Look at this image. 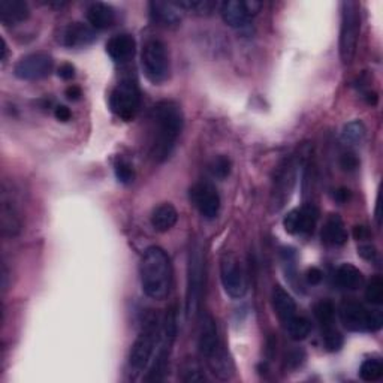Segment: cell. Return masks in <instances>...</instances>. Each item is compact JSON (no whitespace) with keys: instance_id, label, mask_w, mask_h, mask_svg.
Returning <instances> with one entry per match:
<instances>
[{"instance_id":"cell-41","label":"cell","mask_w":383,"mask_h":383,"mask_svg":"<svg viewBox=\"0 0 383 383\" xmlns=\"http://www.w3.org/2000/svg\"><path fill=\"white\" fill-rule=\"evenodd\" d=\"M306 279H307V282L310 284H319L322 282V279H323V272L316 267H311L306 272Z\"/></svg>"},{"instance_id":"cell-20","label":"cell","mask_w":383,"mask_h":383,"mask_svg":"<svg viewBox=\"0 0 383 383\" xmlns=\"http://www.w3.org/2000/svg\"><path fill=\"white\" fill-rule=\"evenodd\" d=\"M347 238H349V235H347L346 226L340 215L329 214L322 230V241L329 246L340 247L347 243Z\"/></svg>"},{"instance_id":"cell-35","label":"cell","mask_w":383,"mask_h":383,"mask_svg":"<svg viewBox=\"0 0 383 383\" xmlns=\"http://www.w3.org/2000/svg\"><path fill=\"white\" fill-rule=\"evenodd\" d=\"M365 299L373 306H380L383 303V280L380 277H375L368 283L365 289Z\"/></svg>"},{"instance_id":"cell-5","label":"cell","mask_w":383,"mask_h":383,"mask_svg":"<svg viewBox=\"0 0 383 383\" xmlns=\"http://www.w3.org/2000/svg\"><path fill=\"white\" fill-rule=\"evenodd\" d=\"M359 32H361V12L353 0L341 4V27H340V57L344 65H349L358 48Z\"/></svg>"},{"instance_id":"cell-37","label":"cell","mask_w":383,"mask_h":383,"mask_svg":"<svg viewBox=\"0 0 383 383\" xmlns=\"http://www.w3.org/2000/svg\"><path fill=\"white\" fill-rule=\"evenodd\" d=\"M340 166L343 168L344 171L352 172L359 166V161L353 153H344V154H341V158H340Z\"/></svg>"},{"instance_id":"cell-40","label":"cell","mask_w":383,"mask_h":383,"mask_svg":"<svg viewBox=\"0 0 383 383\" xmlns=\"http://www.w3.org/2000/svg\"><path fill=\"white\" fill-rule=\"evenodd\" d=\"M54 115H56V118L58 120V122H63V123L69 122V120L72 118L70 110H69L68 106H65V105H57L54 108Z\"/></svg>"},{"instance_id":"cell-45","label":"cell","mask_w":383,"mask_h":383,"mask_svg":"<svg viewBox=\"0 0 383 383\" xmlns=\"http://www.w3.org/2000/svg\"><path fill=\"white\" fill-rule=\"evenodd\" d=\"M65 94H66V98L69 101H78L82 96V92H81V89L78 86H69L66 89V92H65Z\"/></svg>"},{"instance_id":"cell-25","label":"cell","mask_w":383,"mask_h":383,"mask_svg":"<svg viewBox=\"0 0 383 383\" xmlns=\"http://www.w3.org/2000/svg\"><path fill=\"white\" fill-rule=\"evenodd\" d=\"M178 220V213L172 203L166 202L162 206L156 207L151 213V226L154 231L158 232H168L171 231Z\"/></svg>"},{"instance_id":"cell-28","label":"cell","mask_w":383,"mask_h":383,"mask_svg":"<svg viewBox=\"0 0 383 383\" xmlns=\"http://www.w3.org/2000/svg\"><path fill=\"white\" fill-rule=\"evenodd\" d=\"M364 138H365V126L363 122H359V120L347 123L341 132V139L346 144H351V146L361 144Z\"/></svg>"},{"instance_id":"cell-14","label":"cell","mask_w":383,"mask_h":383,"mask_svg":"<svg viewBox=\"0 0 383 383\" xmlns=\"http://www.w3.org/2000/svg\"><path fill=\"white\" fill-rule=\"evenodd\" d=\"M198 346L199 352L203 358H210L218 352L223 346L219 337L218 325H215V320L211 315L206 313L201 316L199 320V334H198Z\"/></svg>"},{"instance_id":"cell-27","label":"cell","mask_w":383,"mask_h":383,"mask_svg":"<svg viewBox=\"0 0 383 383\" xmlns=\"http://www.w3.org/2000/svg\"><path fill=\"white\" fill-rule=\"evenodd\" d=\"M283 327H284L287 335H289L292 340L301 341V340L307 339V335L310 334L311 323H310V320L307 318L295 315L292 319H289L286 323H283Z\"/></svg>"},{"instance_id":"cell-34","label":"cell","mask_w":383,"mask_h":383,"mask_svg":"<svg viewBox=\"0 0 383 383\" xmlns=\"http://www.w3.org/2000/svg\"><path fill=\"white\" fill-rule=\"evenodd\" d=\"M114 172L117 180L122 184H130L134 183L135 180V170L134 166H132L125 159H118L114 165Z\"/></svg>"},{"instance_id":"cell-2","label":"cell","mask_w":383,"mask_h":383,"mask_svg":"<svg viewBox=\"0 0 383 383\" xmlns=\"http://www.w3.org/2000/svg\"><path fill=\"white\" fill-rule=\"evenodd\" d=\"M142 291L156 301L168 298L172 287V265L166 251L159 246H151L144 251L139 263Z\"/></svg>"},{"instance_id":"cell-47","label":"cell","mask_w":383,"mask_h":383,"mask_svg":"<svg viewBox=\"0 0 383 383\" xmlns=\"http://www.w3.org/2000/svg\"><path fill=\"white\" fill-rule=\"evenodd\" d=\"M0 50H2V62L5 63L6 58H8V45H6V41L5 38H0Z\"/></svg>"},{"instance_id":"cell-6","label":"cell","mask_w":383,"mask_h":383,"mask_svg":"<svg viewBox=\"0 0 383 383\" xmlns=\"http://www.w3.org/2000/svg\"><path fill=\"white\" fill-rule=\"evenodd\" d=\"M141 65L147 80L153 84H162L170 77V54L166 45L161 41L151 38L142 46Z\"/></svg>"},{"instance_id":"cell-22","label":"cell","mask_w":383,"mask_h":383,"mask_svg":"<svg viewBox=\"0 0 383 383\" xmlns=\"http://www.w3.org/2000/svg\"><path fill=\"white\" fill-rule=\"evenodd\" d=\"M87 20L94 30H105L115 23V12L110 5L96 2L87 8Z\"/></svg>"},{"instance_id":"cell-24","label":"cell","mask_w":383,"mask_h":383,"mask_svg":"<svg viewBox=\"0 0 383 383\" xmlns=\"http://www.w3.org/2000/svg\"><path fill=\"white\" fill-rule=\"evenodd\" d=\"M206 361H207V365H208L211 373L218 379H220V380L232 379V376L235 373L234 363H232V359L230 358V355H227V352L225 351L223 346L214 355L207 358Z\"/></svg>"},{"instance_id":"cell-33","label":"cell","mask_w":383,"mask_h":383,"mask_svg":"<svg viewBox=\"0 0 383 383\" xmlns=\"http://www.w3.org/2000/svg\"><path fill=\"white\" fill-rule=\"evenodd\" d=\"M231 170H232V162L230 158H226V156H218V158H214L210 163L211 175L219 180H225L231 174Z\"/></svg>"},{"instance_id":"cell-15","label":"cell","mask_w":383,"mask_h":383,"mask_svg":"<svg viewBox=\"0 0 383 383\" xmlns=\"http://www.w3.org/2000/svg\"><path fill=\"white\" fill-rule=\"evenodd\" d=\"M58 41L66 48H84L96 41V32L84 23H70L60 30Z\"/></svg>"},{"instance_id":"cell-10","label":"cell","mask_w":383,"mask_h":383,"mask_svg":"<svg viewBox=\"0 0 383 383\" xmlns=\"http://www.w3.org/2000/svg\"><path fill=\"white\" fill-rule=\"evenodd\" d=\"M54 60L48 53H32L21 57L14 66V75L23 81L44 80L51 75Z\"/></svg>"},{"instance_id":"cell-44","label":"cell","mask_w":383,"mask_h":383,"mask_svg":"<svg viewBox=\"0 0 383 383\" xmlns=\"http://www.w3.org/2000/svg\"><path fill=\"white\" fill-rule=\"evenodd\" d=\"M335 201L340 202V203H344L351 199V190L347 189V187H340L337 192H335V195H334Z\"/></svg>"},{"instance_id":"cell-42","label":"cell","mask_w":383,"mask_h":383,"mask_svg":"<svg viewBox=\"0 0 383 383\" xmlns=\"http://www.w3.org/2000/svg\"><path fill=\"white\" fill-rule=\"evenodd\" d=\"M303 358H304V353L301 351H292L289 355H287L286 363L291 367H298L299 364H301Z\"/></svg>"},{"instance_id":"cell-4","label":"cell","mask_w":383,"mask_h":383,"mask_svg":"<svg viewBox=\"0 0 383 383\" xmlns=\"http://www.w3.org/2000/svg\"><path fill=\"white\" fill-rule=\"evenodd\" d=\"M161 325L162 323L158 315H150L142 325L135 343L132 344L129 365L132 370H135V373L142 371L153 359L161 339Z\"/></svg>"},{"instance_id":"cell-39","label":"cell","mask_w":383,"mask_h":383,"mask_svg":"<svg viewBox=\"0 0 383 383\" xmlns=\"http://www.w3.org/2000/svg\"><path fill=\"white\" fill-rule=\"evenodd\" d=\"M57 75L65 80V81H69L75 77V68L72 66L70 63H63V65H60V68L57 69Z\"/></svg>"},{"instance_id":"cell-46","label":"cell","mask_w":383,"mask_h":383,"mask_svg":"<svg viewBox=\"0 0 383 383\" xmlns=\"http://www.w3.org/2000/svg\"><path fill=\"white\" fill-rule=\"evenodd\" d=\"M246 5V9H247V14L251 17L255 15L256 12L260 9V4L256 2V0H247V2H244Z\"/></svg>"},{"instance_id":"cell-18","label":"cell","mask_w":383,"mask_h":383,"mask_svg":"<svg viewBox=\"0 0 383 383\" xmlns=\"http://www.w3.org/2000/svg\"><path fill=\"white\" fill-rule=\"evenodd\" d=\"M0 230L5 237H17L21 232V219L14 202L6 195L2 196V207H0Z\"/></svg>"},{"instance_id":"cell-11","label":"cell","mask_w":383,"mask_h":383,"mask_svg":"<svg viewBox=\"0 0 383 383\" xmlns=\"http://www.w3.org/2000/svg\"><path fill=\"white\" fill-rule=\"evenodd\" d=\"M296 180V163L294 159H286L274 177L271 192V207L274 211L283 208L286 201L289 199Z\"/></svg>"},{"instance_id":"cell-19","label":"cell","mask_w":383,"mask_h":383,"mask_svg":"<svg viewBox=\"0 0 383 383\" xmlns=\"http://www.w3.org/2000/svg\"><path fill=\"white\" fill-rule=\"evenodd\" d=\"M30 17L29 5L24 0H0V21L15 26Z\"/></svg>"},{"instance_id":"cell-32","label":"cell","mask_w":383,"mask_h":383,"mask_svg":"<svg viewBox=\"0 0 383 383\" xmlns=\"http://www.w3.org/2000/svg\"><path fill=\"white\" fill-rule=\"evenodd\" d=\"M323 344H325L327 351L329 352H339L341 347H343V335L340 334V331L335 329V327H328V328H323Z\"/></svg>"},{"instance_id":"cell-48","label":"cell","mask_w":383,"mask_h":383,"mask_svg":"<svg viewBox=\"0 0 383 383\" xmlns=\"http://www.w3.org/2000/svg\"><path fill=\"white\" fill-rule=\"evenodd\" d=\"M2 287L4 289H6L8 287V268H6L5 263L2 265Z\"/></svg>"},{"instance_id":"cell-23","label":"cell","mask_w":383,"mask_h":383,"mask_svg":"<svg viewBox=\"0 0 383 383\" xmlns=\"http://www.w3.org/2000/svg\"><path fill=\"white\" fill-rule=\"evenodd\" d=\"M272 307L275 310V315L279 316L282 323H286L289 319H292L296 315V304L294 298L287 294L283 287L275 286L272 289Z\"/></svg>"},{"instance_id":"cell-31","label":"cell","mask_w":383,"mask_h":383,"mask_svg":"<svg viewBox=\"0 0 383 383\" xmlns=\"http://www.w3.org/2000/svg\"><path fill=\"white\" fill-rule=\"evenodd\" d=\"M315 316L318 322L320 323L322 329L334 325V316H335V307L331 301H320L315 306Z\"/></svg>"},{"instance_id":"cell-43","label":"cell","mask_w":383,"mask_h":383,"mask_svg":"<svg viewBox=\"0 0 383 383\" xmlns=\"http://www.w3.org/2000/svg\"><path fill=\"white\" fill-rule=\"evenodd\" d=\"M353 237L358 241H365V239L370 238V231L365 226H355L353 230Z\"/></svg>"},{"instance_id":"cell-30","label":"cell","mask_w":383,"mask_h":383,"mask_svg":"<svg viewBox=\"0 0 383 383\" xmlns=\"http://www.w3.org/2000/svg\"><path fill=\"white\" fill-rule=\"evenodd\" d=\"M383 375V365L379 359H365L359 368V377L365 382H376Z\"/></svg>"},{"instance_id":"cell-16","label":"cell","mask_w":383,"mask_h":383,"mask_svg":"<svg viewBox=\"0 0 383 383\" xmlns=\"http://www.w3.org/2000/svg\"><path fill=\"white\" fill-rule=\"evenodd\" d=\"M150 15L151 20L162 27H175L182 21V9L175 2H159L154 0L150 2Z\"/></svg>"},{"instance_id":"cell-38","label":"cell","mask_w":383,"mask_h":383,"mask_svg":"<svg viewBox=\"0 0 383 383\" xmlns=\"http://www.w3.org/2000/svg\"><path fill=\"white\" fill-rule=\"evenodd\" d=\"M358 255L365 260H375V258L377 256V250L375 246H371L370 243H365V244H361L358 247Z\"/></svg>"},{"instance_id":"cell-7","label":"cell","mask_w":383,"mask_h":383,"mask_svg":"<svg viewBox=\"0 0 383 383\" xmlns=\"http://www.w3.org/2000/svg\"><path fill=\"white\" fill-rule=\"evenodd\" d=\"M340 319L344 328L353 332H376L383 325L380 310H368L356 301H344L341 304Z\"/></svg>"},{"instance_id":"cell-12","label":"cell","mask_w":383,"mask_h":383,"mask_svg":"<svg viewBox=\"0 0 383 383\" xmlns=\"http://www.w3.org/2000/svg\"><path fill=\"white\" fill-rule=\"evenodd\" d=\"M190 201L206 219H214L220 211L219 192L208 182H199L190 187Z\"/></svg>"},{"instance_id":"cell-26","label":"cell","mask_w":383,"mask_h":383,"mask_svg":"<svg viewBox=\"0 0 383 383\" xmlns=\"http://www.w3.org/2000/svg\"><path fill=\"white\" fill-rule=\"evenodd\" d=\"M335 282L346 291H356L364 283V275L352 263H343L335 271Z\"/></svg>"},{"instance_id":"cell-29","label":"cell","mask_w":383,"mask_h":383,"mask_svg":"<svg viewBox=\"0 0 383 383\" xmlns=\"http://www.w3.org/2000/svg\"><path fill=\"white\" fill-rule=\"evenodd\" d=\"M177 6L182 11L194 12L198 15H208L218 8V4L211 0H183V2H175Z\"/></svg>"},{"instance_id":"cell-9","label":"cell","mask_w":383,"mask_h":383,"mask_svg":"<svg viewBox=\"0 0 383 383\" xmlns=\"http://www.w3.org/2000/svg\"><path fill=\"white\" fill-rule=\"evenodd\" d=\"M220 280L225 292L232 298H243L247 291V277L241 262L234 253H225L220 259Z\"/></svg>"},{"instance_id":"cell-17","label":"cell","mask_w":383,"mask_h":383,"mask_svg":"<svg viewBox=\"0 0 383 383\" xmlns=\"http://www.w3.org/2000/svg\"><path fill=\"white\" fill-rule=\"evenodd\" d=\"M135 48H137V44H135L134 36L126 34V33L115 34L106 42V53L117 63L127 62V60L134 57Z\"/></svg>"},{"instance_id":"cell-3","label":"cell","mask_w":383,"mask_h":383,"mask_svg":"<svg viewBox=\"0 0 383 383\" xmlns=\"http://www.w3.org/2000/svg\"><path fill=\"white\" fill-rule=\"evenodd\" d=\"M206 256L202 246L195 241L189 250L187 260V291H186V313L187 318L195 316L201 307L203 289H206Z\"/></svg>"},{"instance_id":"cell-1","label":"cell","mask_w":383,"mask_h":383,"mask_svg":"<svg viewBox=\"0 0 383 383\" xmlns=\"http://www.w3.org/2000/svg\"><path fill=\"white\" fill-rule=\"evenodd\" d=\"M184 117L182 106L174 101H161L151 113L150 154L154 162L162 163L170 159L178 137L182 135Z\"/></svg>"},{"instance_id":"cell-21","label":"cell","mask_w":383,"mask_h":383,"mask_svg":"<svg viewBox=\"0 0 383 383\" xmlns=\"http://www.w3.org/2000/svg\"><path fill=\"white\" fill-rule=\"evenodd\" d=\"M220 15L223 21L234 29L244 27L249 21V14L244 2H238V0H227L220 5Z\"/></svg>"},{"instance_id":"cell-8","label":"cell","mask_w":383,"mask_h":383,"mask_svg":"<svg viewBox=\"0 0 383 383\" xmlns=\"http://www.w3.org/2000/svg\"><path fill=\"white\" fill-rule=\"evenodd\" d=\"M141 105V92L138 84L132 80L120 81L110 94L111 111L125 122L134 118Z\"/></svg>"},{"instance_id":"cell-36","label":"cell","mask_w":383,"mask_h":383,"mask_svg":"<svg viewBox=\"0 0 383 383\" xmlns=\"http://www.w3.org/2000/svg\"><path fill=\"white\" fill-rule=\"evenodd\" d=\"M182 380L183 382H203L206 380V376H203L201 367L195 361H190L183 365Z\"/></svg>"},{"instance_id":"cell-13","label":"cell","mask_w":383,"mask_h":383,"mask_svg":"<svg viewBox=\"0 0 383 383\" xmlns=\"http://www.w3.org/2000/svg\"><path fill=\"white\" fill-rule=\"evenodd\" d=\"M319 220V210L313 203H306L301 208L287 213L283 219L284 230L289 234H310L315 231Z\"/></svg>"}]
</instances>
